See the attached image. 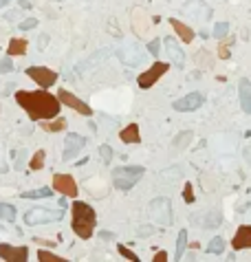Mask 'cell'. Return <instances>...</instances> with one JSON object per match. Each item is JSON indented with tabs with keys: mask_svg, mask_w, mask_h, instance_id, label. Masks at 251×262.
Here are the masks:
<instances>
[{
	"mask_svg": "<svg viewBox=\"0 0 251 262\" xmlns=\"http://www.w3.org/2000/svg\"><path fill=\"white\" fill-rule=\"evenodd\" d=\"M18 106H22L33 122H44L59 115V97L51 95L46 91H18L16 93Z\"/></svg>",
	"mask_w": 251,
	"mask_h": 262,
	"instance_id": "cell-1",
	"label": "cell"
},
{
	"mask_svg": "<svg viewBox=\"0 0 251 262\" xmlns=\"http://www.w3.org/2000/svg\"><path fill=\"white\" fill-rule=\"evenodd\" d=\"M73 231L77 234L79 238H90L92 231H95V225H97V216H95V210L88 205V203H82V200H75L73 203Z\"/></svg>",
	"mask_w": 251,
	"mask_h": 262,
	"instance_id": "cell-2",
	"label": "cell"
},
{
	"mask_svg": "<svg viewBox=\"0 0 251 262\" xmlns=\"http://www.w3.org/2000/svg\"><path fill=\"white\" fill-rule=\"evenodd\" d=\"M145 170L141 165H121V167H115L112 170V185L117 187V190H123L128 192L132 190L139 181L143 179Z\"/></svg>",
	"mask_w": 251,
	"mask_h": 262,
	"instance_id": "cell-3",
	"label": "cell"
},
{
	"mask_svg": "<svg viewBox=\"0 0 251 262\" xmlns=\"http://www.w3.org/2000/svg\"><path fill=\"white\" fill-rule=\"evenodd\" d=\"M148 216H150L152 223H159L163 227L172 225V203H170V198L159 196V198L152 200L150 207H148Z\"/></svg>",
	"mask_w": 251,
	"mask_h": 262,
	"instance_id": "cell-4",
	"label": "cell"
},
{
	"mask_svg": "<svg viewBox=\"0 0 251 262\" xmlns=\"http://www.w3.org/2000/svg\"><path fill=\"white\" fill-rule=\"evenodd\" d=\"M64 218V210H44V207H33L24 214L26 225H46V223H57Z\"/></svg>",
	"mask_w": 251,
	"mask_h": 262,
	"instance_id": "cell-5",
	"label": "cell"
},
{
	"mask_svg": "<svg viewBox=\"0 0 251 262\" xmlns=\"http://www.w3.org/2000/svg\"><path fill=\"white\" fill-rule=\"evenodd\" d=\"M117 57L121 60L123 64H128L130 69H137V66L145 64V51L135 42H128L125 46H121V49L117 51Z\"/></svg>",
	"mask_w": 251,
	"mask_h": 262,
	"instance_id": "cell-6",
	"label": "cell"
},
{
	"mask_svg": "<svg viewBox=\"0 0 251 262\" xmlns=\"http://www.w3.org/2000/svg\"><path fill=\"white\" fill-rule=\"evenodd\" d=\"M168 69H170V64H168V62H154L148 71H143L141 75L137 77L139 89H150V86H154V84L159 82V77L168 73Z\"/></svg>",
	"mask_w": 251,
	"mask_h": 262,
	"instance_id": "cell-7",
	"label": "cell"
},
{
	"mask_svg": "<svg viewBox=\"0 0 251 262\" xmlns=\"http://www.w3.org/2000/svg\"><path fill=\"white\" fill-rule=\"evenodd\" d=\"M26 75H29L36 84L42 86V89H49V86H53L57 82V73L46 69V66H29V69H26Z\"/></svg>",
	"mask_w": 251,
	"mask_h": 262,
	"instance_id": "cell-8",
	"label": "cell"
},
{
	"mask_svg": "<svg viewBox=\"0 0 251 262\" xmlns=\"http://www.w3.org/2000/svg\"><path fill=\"white\" fill-rule=\"evenodd\" d=\"M57 97H59V102H62L64 106H69V108L77 110V112H82V115H86V117H90V115H92L90 106L86 104V102H82V99H79L77 95L69 93L66 89H59V91H57Z\"/></svg>",
	"mask_w": 251,
	"mask_h": 262,
	"instance_id": "cell-9",
	"label": "cell"
},
{
	"mask_svg": "<svg viewBox=\"0 0 251 262\" xmlns=\"http://www.w3.org/2000/svg\"><path fill=\"white\" fill-rule=\"evenodd\" d=\"M53 187H55V192H59L62 196H73V198L77 196V183L69 174H55V177H53Z\"/></svg>",
	"mask_w": 251,
	"mask_h": 262,
	"instance_id": "cell-10",
	"label": "cell"
},
{
	"mask_svg": "<svg viewBox=\"0 0 251 262\" xmlns=\"http://www.w3.org/2000/svg\"><path fill=\"white\" fill-rule=\"evenodd\" d=\"M183 13L201 20V22H207V20L211 18V9L205 5V0H190V3H185Z\"/></svg>",
	"mask_w": 251,
	"mask_h": 262,
	"instance_id": "cell-11",
	"label": "cell"
},
{
	"mask_svg": "<svg viewBox=\"0 0 251 262\" xmlns=\"http://www.w3.org/2000/svg\"><path fill=\"white\" fill-rule=\"evenodd\" d=\"M203 102L205 99H203L201 93H190V95H185L183 99H176V102L172 104V108L178 110V112H192V110L201 108Z\"/></svg>",
	"mask_w": 251,
	"mask_h": 262,
	"instance_id": "cell-12",
	"label": "cell"
},
{
	"mask_svg": "<svg viewBox=\"0 0 251 262\" xmlns=\"http://www.w3.org/2000/svg\"><path fill=\"white\" fill-rule=\"evenodd\" d=\"M84 145H86V137H82V134H69V137H66V145H64L62 159L64 161L75 159L77 154L84 150Z\"/></svg>",
	"mask_w": 251,
	"mask_h": 262,
	"instance_id": "cell-13",
	"label": "cell"
},
{
	"mask_svg": "<svg viewBox=\"0 0 251 262\" xmlns=\"http://www.w3.org/2000/svg\"><path fill=\"white\" fill-rule=\"evenodd\" d=\"M0 258L7 262H24L29 258V249H26V247H11V245L3 243L0 245Z\"/></svg>",
	"mask_w": 251,
	"mask_h": 262,
	"instance_id": "cell-14",
	"label": "cell"
},
{
	"mask_svg": "<svg viewBox=\"0 0 251 262\" xmlns=\"http://www.w3.org/2000/svg\"><path fill=\"white\" fill-rule=\"evenodd\" d=\"M163 44H165V53H168L170 62L174 66H178V69H183V66H185V53H183L181 46H178L176 40L174 38H165Z\"/></svg>",
	"mask_w": 251,
	"mask_h": 262,
	"instance_id": "cell-15",
	"label": "cell"
},
{
	"mask_svg": "<svg viewBox=\"0 0 251 262\" xmlns=\"http://www.w3.org/2000/svg\"><path fill=\"white\" fill-rule=\"evenodd\" d=\"M130 20H132V29H135L137 36H145L150 29V18L145 16V11L141 9V7H135L130 13Z\"/></svg>",
	"mask_w": 251,
	"mask_h": 262,
	"instance_id": "cell-16",
	"label": "cell"
},
{
	"mask_svg": "<svg viewBox=\"0 0 251 262\" xmlns=\"http://www.w3.org/2000/svg\"><path fill=\"white\" fill-rule=\"evenodd\" d=\"M221 223H223V218L218 212H203V214L192 216V225H201V227H207V229H214Z\"/></svg>",
	"mask_w": 251,
	"mask_h": 262,
	"instance_id": "cell-17",
	"label": "cell"
},
{
	"mask_svg": "<svg viewBox=\"0 0 251 262\" xmlns=\"http://www.w3.org/2000/svg\"><path fill=\"white\" fill-rule=\"evenodd\" d=\"M231 247H234L236 251H240V249H247V247H251V227H249V225L238 227L236 236L231 238Z\"/></svg>",
	"mask_w": 251,
	"mask_h": 262,
	"instance_id": "cell-18",
	"label": "cell"
},
{
	"mask_svg": "<svg viewBox=\"0 0 251 262\" xmlns=\"http://www.w3.org/2000/svg\"><path fill=\"white\" fill-rule=\"evenodd\" d=\"M170 24H172V29H174L176 33H178V38L183 40L185 44H190L192 40H194V29H190L187 24H183V22H178L176 18H172L170 20Z\"/></svg>",
	"mask_w": 251,
	"mask_h": 262,
	"instance_id": "cell-19",
	"label": "cell"
},
{
	"mask_svg": "<svg viewBox=\"0 0 251 262\" xmlns=\"http://www.w3.org/2000/svg\"><path fill=\"white\" fill-rule=\"evenodd\" d=\"M119 139H121L123 143H139V141H141V134H139V126H137V124L125 126V128L119 132Z\"/></svg>",
	"mask_w": 251,
	"mask_h": 262,
	"instance_id": "cell-20",
	"label": "cell"
},
{
	"mask_svg": "<svg viewBox=\"0 0 251 262\" xmlns=\"http://www.w3.org/2000/svg\"><path fill=\"white\" fill-rule=\"evenodd\" d=\"M240 106L247 115H251V82L247 79L240 82Z\"/></svg>",
	"mask_w": 251,
	"mask_h": 262,
	"instance_id": "cell-21",
	"label": "cell"
},
{
	"mask_svg": "<svg viewBox=\"0 0 251 262\" xmlns=\"http://www.w3.org/2000/svg\"><path fill=\"white\" fill-rule=\"evenodd\" d=\"M110 55V49H102V51H97V53H92V55L86 60V62L79 66V71H88V69H92V66H97L102 60H106Z\"/></svg>",
	"mask_w": 251,
	"mask_h": 262,
	"instance_id": "cell-22",
	"label": "cell"
},
{
	"mask_svg": "<svg viewBox=\"0 0 251 262\" xmlns=\"http://www.w3.org/2000/svg\"><path fill=\"white\" fill-rule=\"evenodd\" d=\"M192 139H194V132H192V130H183L181 134H176V137H174L172 145H174L176 150H185V148L192 143Z\"/></svg>",
	"mask_w": 251,
	"mask_h": 262,
	"instance_id": "cell-23",
	"label": "cell"
},
{
	"mask_svg": "<svg viewBox=\"0 0 251 262\" xmlns=\"http://www.w3.org/2000/svg\"><path fill=\"white\" fill-rule=\"evenodd\" d=\"M26 40H20V38H13L11 42H9V49H7V53L9 55H24L26 53Z\"/></svg>",
	"mask_w": 251,
	"mask_h": 262,
	"instance_id": "cell-24",
	"label": "cell"
},
{
	"mask_svg": "<svg viewBox=\"0 0 251 262\" xmlns=\"http://www.w3.org/2000/svg\"><path fill=\"white\" fill-rule=\"evenodd\" d=\"M185 247H187V231L181 229V231H178V238H176V249H174V258H176V260L183 258Z\"/></svg>",
	"mask_w": 251,
	"mask_h": 262,
	"instance_id": "cell-25",
	"label": "cell"
},
{
	"mask_svg": "<svg viewBox=\"0 0 251 262\" xmlns=\"http://www.w3.org/2000/svg\"><path fill=\"white\" fill-rule=\"evenodd\" d=\"M51 196H53L51 187H38V190H31V192L22 194V198H51Z\"/></svg>",
	"mask_w": 251,
	"mask_h": 262,
	"instance_id": "cell-26",
	"label": "cell"
},
{
	"mask_svg": "<svg viewBox=\"0 0 251 262\" xmlns=\"http://www.w3.org/2000/svg\"><path fill=\"white\" fill-rule=\"evenodd\" d=\"M0 218H3L5 223H13V220H16V207L9 203H0Z\"/></svg>",
	"mask_w": 251,
	"mask_h": 262,
	"instance_id": "cell-27",
	"label": "cell"
},
{
	"mask_svg": "<svg viewBox=\"0 0 251 262\" xmlns=\"http://www.w3.org/2000/svg\"><path fill=\"white\" fill-rule=\"evenodd\" d=\"M42 128H44L46 132H57V130H64V128H66V122H64V119H55V117H53V122L44 119V122H42Z\"/></svg>",
	"mask_w": 251,
	"mask_h": 262,
	"instance_id": "cell-28",
	"label": "cell"
},
{
	"mask_svg": "<svg viewBox=\"0 0 251 262\" xmlns=\"http://www.w3.org/2000/svg\"><path fill=\"white\" fill-rule=\"evenodd\" d=\"M44 161H46V152H44V150H38L36 154H33L31 163H29V170H33V172L42 170V167H44Z\"/></svg>",
	"mask_w": 251,
	"mask_h": 262,
	"instance_id": "cell-29",
	"label": "cell"
},
{
	"mask_svg": "<svg viewBox=\"0 0 251 262\" xmlns=\"http://www.w3.org/2000/svg\"><path fill=\"white\" fill-rule=\"evenodd\" d=\"M223 251H225V238L214 236L207 245V253H223Z\"/></svg>",
	"mask_w": 251,
	"mask_h": 262,
	"instance_id": "cell-30",
	"label": "cell"
},
{
	"mask_svg": "<svg viewBox=\"0 0 251 262\" xmlns=\"http://www.w3.org/2000/svg\"><path fill=\"white\" fill-rule=\"evenodd\" d=\"M227 33H229V24L227 22H216L214 24V31H211V36L218 38V40H223Z\"/></svg>",
	"mask_w": 251,
	"mask_h": 262,
	"instance_id": "cell-31",
	"label": "cell"
},
{
	"mask_svg": "<svg viewBox=\"0 0 251 262\" xmlns=\"http://www.w3.org/2000/svg\"><path fill=\"white\" fill-rule=\"evenodd\" d=\"M38 260L40 262H66V258H59L51 251H38Z\"/></svg>",
	"mask_w": 251,
	"mask_h": 262,
	"instance_id": "cell-32",
	"label": "cell"
},
{
	"mask_svg": "<svg viewBox=\"0 0 251 262\" xmlns=\"http://www.w3.org/2000/svg\"><path fill=\"white\" fill-rule=\"evenodd\" d=\"M117 249H119V253H121V256H123L125 260H132V262H139V260H141V258H139L135 251H130V249H128V247H125V245H119Z\"/></svg>",
	"mask_w": 251,
	"mask_h": 262,
	"instance_id": "cell-33",
	"label": "cell"
},
{
	"mask_svg": "<svg viewBox=\"0 0 251 262\" xmlns=\"http://www.w3.org/2000/svg\"><path fill=\"white\" fill-rule=\"evenodd\" d=\"M194 60H196V64H201V66H209L211 64V55L207 51H198L194 55Z\"/></svg>",
	"mask_w": 251,
	"mask_h": 262,
	"instance_id": "cell-34",
	"label": "cell"
},
{
	"mask_svg": "<svg viewBox=\"0 0 251 262\" xmlns=\"http://www.w3.org/2000/svg\"><path fill=\"white\" fill-rule=\"evenodd\" d=\"M183 200H185V203H194V185H192V183H185V187H183Z\"/></svg>",
	"mask_w": 251,
	"mask_h": 262,
	"instance_id": "cell-35",
	"label": "cell"
},
{
	"mask_svg": "<svg viewBox=\"0 0 251 262\" xmlns=\"http://www.w3.org/2000/svg\"><path fill=\"white\" fill-rule=\"evenodd\" d=\"M36 26H38V20L36 18H26V20L20 22V29H22V31H31V29H36Z\"/></svg>",
	"mask_w": 251,
	"mask_h": 262,
	"instance_id": "cell-36",
	"label": "cell"
},
{
	"mask_svg": "<svg viewBox=\"0 0 251 262\" xmlns=\"http://www.w3.org/2000/svg\"><path fill=\"white\" fill-rule=\"evenodd\" d=\"M159 51H161V40H152V42L148 44V53L150 55H159Z\"/></svg>",
	"mask_w": 251,
	"mask_h": 262,
	"instance_id": "cell-37",
	"label": "cell"
},
{
	"mask_svg": "<svg viewBox=\"0 0 251 262\" xmlns=\"http://www.w3.org/2000/svg\"><path fill=\"white\" fill-rule=\"evenodd\" d=\"M99 152H102L104 163H110V159H112V148H110V145H102V148H99Z\"/></svg>",
	"mask_w": 251,
	"mask_h": 262,
	"instance_id": "cell-38",
	"label": "cell"
},
{
	"mask_svg": "<svg viewBox=\"0 0 251 262\" xmlns=\"http://www.w3.org/2000/svg\"><path fill=\"white\" fill-rule=\"evenodd\" d=\"M11 71H13L11 57H3V60H0V73H11Z\"/></svg>",
	"mask_w": 251,
	"mask_h": 262,
	"instance_id": "cell-39",
	"label": "cell"
},
{
	"mask_svg": "<svg viewBox=\"0 0 251 262\" xmlns=\"http://www.w3.org/2000/svg\"><path fill=\"white\" fill-rule=\"evenodd\" d=\"M152 231H154V227H139V229H137V236L143 238V236H150Z\"/></svg>",
	"mask_w": 251,
	"mask_h": 262,
	"instance_id": "cell-40",
	"label": "cell"
},
{
	"mask_svg": "<svg viewBox=\"0 0 251 262\" xmlns=\"http://www.w3.org/2000/svg\"><path fill=\"white\" fill-rule=\"evenodd\" d=\"M110 31L115 38H121V31H117V24H115V18H110Z\"/></svg>",
	"mask_w": 251,
	"mask_h": 262,
	"instance_id": "cell-41",
	"label": "cell"
},
{
	"mask_svg": "<svg viewBox=\"0 0 251 262\" xmlns=\"http://www.w3.org/2000/svg\"><path fill=\"white\" fill-rule=\"evenodd\" d=\"M154 262H168V253H165V251H159L156 256H154Z\"/></svg>",
	"mask_w": 251,
	"mask_h": 262,
	"instance_id": "cell-42",
	"label": "cell"
},
{
	"mask_svg": "<svg viewBox=\"0 0 251 262\" xmlns=\"http://www.w3.org/2000/svg\"><path fill=\"white\" fill-rule=\"evenodd\" d=\"M99 238H102V240H112V238H115V234H112V231H102V234H99Z\"/></svg>",
	"mask_w": 251,
	"mask_h": 262,
	"instance_id": "cell-43",
	"label": "cell"
},
{
	"mask_svg": "<svg viewBox=\"0 0 251 262\" xmlns=\"http://www.w3.org/2000/svg\"><path fill=\"white\" fill-rule=\"evenodd\" d=\"M46 42H49V36H40V46H38V49L40 51L46 49Z\"/></svg>",
	"mask_w": 251,
	"mask_h": 262,
	"instance_id": "cell-44",
	"label": "cell"
},
{
	"mask_svg": "<svg viewBox=\"0 0 251 262\" xmlns=\"http://www.w3.org/2000/svg\"><path fill=\"white\" fill-rule=\"evenodd\" d=\"M22 161H24V152L20 150V154L16 157V167H18V170H20V165H22Z\"/></svg>",
	"mask_w": 251,
	"mask_h": 262,
	"instance_id": "cell-45",
	"label": "cell"
},
{
	"mask_svg": "<svg viewBox=\"0 0 251 262\" xmlns=\"http://www.w3.org/2000/svg\"><path fill=\"white\" fill-rule=\"evenodd\" d=\"M36 243H38V245H46V247H53V243H51V240H44V238H36Z\"/></svg>",
	"mask_w": 251,
	"mask_h": 262,
	"instance_id": "cell-46",
	"label": "cell"
},
{
	"mask_svg": "<svg viewBox=\"0 0 251 262\" xmlns=\"http://www.w3.org/2000/svg\"><path fill=\"white\" fill-rule=\"evenodd\" d=\"M244 161H247L249 167H251V148H247V150H244Z\"/></svg>",
	"mask_w": 251,
	"mask_h": 262,
	"instance_id": "cell-47",
	"label": "cell"
},
{
	"mask_svg": "<svg viewBox=\"0 0 251 262\" xmlns=\"http://www.w3.org/2000/svg\"><path fill=\"white\" fill-rule=\"evenodd\" d=\"M11 0H0V7H5V5H9Z\"/></svg>",
	"mask_w": 251,
	"mask_h": 262,
	"instance_id": "cell-48",
	"label": "cell"
},
{
	"mask_svg": "<svg viewBox=\"0 0 251 262\" xmlns=\"http://www.w3.org/2000/svg\"><path fill=\"white\" fill-rule=\"evenodd\" d=\"M0 110H3V108H0Z\"/></svg>",
	"mask_w": 251,
	"mask_h": 262,
	"instance_id": "cell-49",
	"label": "cell"
}]
</instances>
